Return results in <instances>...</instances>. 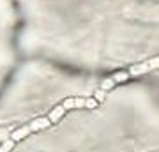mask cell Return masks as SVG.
<instances>
[{
	"label": "cell",
	"instance_id": "6da1fadb",
	"mask_svg": "<svg viewBox=\"0 0 159 152\" xmlns=\"http://www.w3.org/2000/svg\"><path fill=\"white\" fill-rule=\"evenodd\" d=\"M157 67H159V57H157V58L148 60V62L140 64V66H133V67L129 69V74H131V76H134V74H143V73L152 71V69H157Z\"/></svg>",
	"mask_w": 159,
	"mask_h": 152
},
{
	"label": "cell",
	"instance_id": "8992f818",
	"mask_svg": "<svg viewBox=\"0 0 159 152\" xmlns=\"http://www.w3.org/2000/svg\"><path fill=\"white\" fill-rule=\"evenodd\" d=\"M97 99H99V101H102V97H104V90H99V92H97Z\"/></svg>",
	"mask_w": 159,
	"mask_h": 152
},
{
	"label": "cell",
	"instance_id": "7a4b0ae2",
	"mask_svg": "<svg viewBox=\"0 0 159 152\" xmlns=\"http://www.w3.org/2000/svg\"><path fill=\"white\" fill-rule=\"evenodd\" d=\"M66 110H67V108H66V104H60V106H57L53 112H51V115H50L48 118H50L51 122H57L58 118L62 117L64 113H66Z\"/></svg>",
	"mask_w": 159,
	"mask_h": 152
},
{
	"label": "cell",
	"instance_id": "277c9868",
	"mask_svg": "<svg viewBox=\"0 0 159 152\" xmlns=\"http://www.w3.org/2000/svg\"><path fill=\"white\" fill-rule=\"evenodd\" d=\"M12 145H14V143H12V140H7L4 145L0 147V152H9V149H11Z\"/></svg>",
	"mask_w": 159,
	"mask_h": 152
},
{
	"label": "cell",
	"instance_id": "5b68a950",
	"mask_svg": "<svg viewBox=\"0 0 159 152\" xmlns=\"http://www.w3.org/2000/svg\"><path fill=\"white\" fill-rule=\"evenodd\" d=\"M96 106H97L96 99H87V106L85 108H96Z\"/></svg>",
	"mask_w": 159,
	"mask_h": 152
},
{
	"label": "cell",
	"instance_id": "3957f363",
	"mask_svg": "<svg viewBox=\"0 0 159 152\" xmlns=\"http://www.w3.org/2000/svg\"><path fill=\"white\" fill-rule=\"evenodd\" d=\"M129 76H131L129 73H119V74H115V76H111V80H113V83H119V81H125Z\"/></svg>",
	"mask_w": 159,
	"mask_h": 152
}]
</instances>
